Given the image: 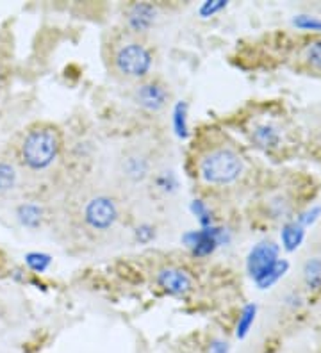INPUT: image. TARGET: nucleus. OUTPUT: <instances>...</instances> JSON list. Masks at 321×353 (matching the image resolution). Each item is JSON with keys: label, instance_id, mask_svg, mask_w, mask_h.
<instances>
[{"label": "nucleus", "instance_id": "obj_25", "mask_svg": "<svg viewBox=\"0 0 321 353\" xmlns=\"http://www.w3.org/2000/svg\"><path fill=\"white\" fill-rule=\"evenodd\" d=\"M228 346L227 343H223V341H213L209 346V353H227Z\"/></svg>", "mask_w": 321, "mask_h": 353}, {"label": "nucleus", "instance_id": "obj_15", "mask_svg": "<svg viewBox=\"0 0 321 353\" xmlns=\"http://www.w3.org/2000/svg\"><path fill=\"white\" fill-rule=\"evenodd\" d=\"M148 173V163L139 155L125 159V175L133 181H143Z\"/></svg>", "mask_w": 321, "mask_h": 353}, {"label": "nucleus", "instance_id": "obj_21", "mask_svg": "<svg viewBox=\"0 0 321 353\" xmlns=\"http://www.w3.org/2000/svg\"><path fill=\"white\" fill-rule=\"evenodd\" d=\"M293 23L304 30H321V20L316 17H309V14H298L293 18Z\"/></svg>", "mask_w": 321, "mask_h": 353}, {"label": "nucleus", "instance_id": "obj_13", "mask_svg": "<svg viewBox=\"0 0 321 353\" xmlns=\"http://www.w3.org/2000/svg\"><path fill=\"white\" fill-rule=\"evenodd\" d=\"M304 282L311 291L321 289V259L314 257L304 266Z\"/></svg>", "mask_w": 321, "mask_h": 353}, {"label": "nucleus", "instance_id": "obj_10", "mask_svg": "<svg viewBox=\"0 0 321 353\" xmlns=\"http://www.w3.org/2000/svg\"><path fill=\"white\" fill-rule=\"evenodd\" d=\"M280 237H282V245L287 252H295L305 237L304 227L298 223V221H289L282 227V232H280Z\"/></svg>", "mask_w": 321, "mask_h": 353}, {"label": "nucleus", "instance_id": "obj_7", "mask_svg": "<svg viewBox=\"0 0 321 353\" xmlns=\"http://www.w3.org/2000/svg\"><path fill=\"white\" fill-rule=\"evenodd\" d=\"M182 241L193 254L198 257H206L225 241V232H223V228L211 225V227H202L200 230H191V232L184 234Z\"/></svg>", "mask_w": 321, "mask_h": 353}, {"label": "nucleus", "instance_id": "obj_20", "mask_svg": "<svg viewBox=\"0 0 321 353\" xmlns=\"http://www.w3.org/2000/svg\"><path fill=\"white\" fill-rule=\"evenodd\" d=\"M191 211H193V214L198 218V221H200L202 227H211V225H213V218H211L209 207L202 202V200H193Z\"/></svg>", "mask_w": 321, "mask_h": 353}, {"label": "nucleus", "instance_id": "obj_9", "mask_svg": "<svg viewBox=\"0 0 321 353\" xmlns=\"http://www.w3.org/2000/svg\"><path fill=\"white\" fill-rule=\"evenodd\" d=\"M159 11L154 4L148 2H136L127 11V26L134 34H146L155 26Z\"/></svg>", "mask_w": 321, "mask_h": 353}, {"label": "nucleus", "instance_id": "obj_23", "mask_svg": "<svg viewBox=\"0 0 321 353\" xmlns=\"http://www.w3.org/2000/svg\"><path fill=\"white\" fill-rule=\"evenodd\" d=\"M320 216H321V205L313 207L311 211L304 212V214L300 216V218H298V223L305 228V227H309V225H313L314 221H316L318 218H320Z\"/></svg>", "mask_w": 321, "mask_h": 353}, {"label": "nucleus", "instance_id": "obj_26", "mask_svg": "<svg viewBox=\"0 0 321 353\" xmlns=\"http://www.w3.org/2000/svg\"><path fill=\"white\" fill-rule=\"evenodd\" d=\"M6 82V70L0 66V90H2V86H4Z\"/></svg>", "mask_w": 321, "mask_h": 353}, {"label": "nucleus", "instance_id": "obj_17", "mask_svg": "<svg viewBox=\"0 0 321 353\" xmlns=\"http://www.w3.org/2000/svg\"><path fill=\"white\" fill-rule=\"evenodd\" d=\"M255 314H257V307L253 305V303H249V305L243 309V312H241L240 316V323H237V332H235L240 339H243V337L250 332L253 321H255Z\"/></svg>", "mask_w": 321, "mask_h": 353}, {"label": "nucleus", "instance_id": "obj_16", "mask_svg": "<svg viewBox=\"0 0 321 353\" xmlns=\"http://www.w3.org/2000/svg\"><path fill=\"white\" fill-rule=\"evenodd\" d=\"M17 170H14L13 164L9 163H0V194H6L13 190L17 185Z\"/></svg>", "mask_w": 321, "mask_h": 353}, {"label": "nucleus", "instance_id": "obj_1", "mask_svg": "<svg viewBox=\"0 0 321 353\" xmlns=\"http://www.w3.org/2000/svg\"><path fill=\"white\" fill-rule=\"evenodd\" d=\"M61 147H63V139L56 125L36 123L21 139L20 159L32 172H41L54 164Z\"/></svg>", "mask_w": 321, "mask_h": 353}, {"label": "nucleus", "instance_id": "obj_14", "mask_svg": "<svg viewBox=\"0 0 321 353\" xmlns=\"http://www.w3.org/2000/svg\"><path fill=\"white\" fill-rule=\"evenodd\" d=\"M17 216L23 227L35 228L41 221V209L38 205H35V203H23V205L18 207Z\"/></svg>", "mask_w": 321, "mask_h": 353}, {"label": "nucleus", "instance_id": "obj_2", "mask_svg": "<svg viewBox=\"0 0 321 353\" xmlns=\"http://www.w3.org/2000/svg\"><path fill=\"white\" fill-rule=\"evenodd\" d=\"M246 270L259 288L268 289L286 275L289 263L278 259V245L273 241H261L250 250L246 257Z\"/></svg>", "mask_w": 321, "mask_h": 353}, {"label": "nucleus", "instance_id": "obj_8", "mask_svg": "<svg viewBox=\"0 0 321 353\" xmlns=\"http://www.w3.org/2000/svg\"><path fill=\"white\" fill-rule=\"evenodd\" d=\"M157 284L171 296H186L193 289V280L188 272L168 266L157 272Z\"/></svg>", "mask_w": 321, "mask_h": 353}, {"label": "nucleus", "instance_id": "obj_6", "mask_svg": "<svg viewBox=\"0 0 321 353\" xmlns=\"http://www.w3.org/2000/svg\"><path fill=\"white\" fill-rule=\"evenodd\" d=\"M168 100H170L168 86L161 81H155V79L142 82L134 90V102L148 112L163 111L168 105Z\"/></svg>", "mask_w": 321, "mask_h": 353}, {"label": "nucleus", "instance_id": "obj_12", "mask_svg": "<svg viewBox=\"0 0 321 353\" xmlns=\"http://www.w3.org/2000/svg\"><path fill=\"white\" fill-rule=\"evenodd\" d=\"M253 141L262 148H275L280 143V134H278L277 127L264 123L253 130Z\"/></svg>", "mask_w": 321, "mask_h": 353}, {"label": "nucleus", "instance_id": "obj_4", "mask_svg": "<svg viewBox=\"0 0 321 353\" xmlns=\"http://www.w3.org/2000/svg\"><path fill=\"white\" fill-rule=\"evenodd\" d=\"M154 65L152 52L139 41H127L115 54V68L128 79H145Z\"/></svg>", "mask_w": 321, "mask_h": 353}, {"label": "nucleus", "instance_id": "obj_19", "mask_svg": "<svg viewBox=\"0 0 321 353\" xmlns=\"http://www.w3.org/2000/svg\"><path fill=\"white\" fill-rule=\"evenodd\" d=\"M173 127H175L177 136L186 138L188 134V112H186V103L179 102L173 111Z\"/></svg>", "mask_w": 321, "mask_h": 353}, {"label": "nucleus", "instance_id": "obj_24", "mask_svg": "<svg viewBox=\"0 0 321 353\" xmlns=\"http://www.w3.org/2000/svg\"><path fill=\"white\" fill-rule=\"evenodd\" d=\"M152 237H154V228L150 227V225H142V227H137V230H136L137 241L148 243V241H152Z\"/></svg>", "mask_w": 321, "mask_h": 353}, {"label": "nucleus", "instance_id": "obj_18", "mask_svg": "<svg viewBox=\"0 0 321 353\" xmlns=\"http://www.w3.org/2000/svg\"><path fill=\"white\" fill-rule=\"evenodd\" d=\"M26 263L32 272L43 273L52 264V259L50 255L41 254V252H30V254L26 255Z\"/></svg>", "mask_w": 321, "mask_h": 353}, {"label": "nucleus", "instance_id": "obj_5", "mask_svg": "<svg viewBox=\"0 0 321 353\" xmlns=\"http://www.w3.org/2000/svg\"><path fill=\"white\" fill-rule=\"evenodd\" d=\"M118 205L111 196L100 194L95 196L84 207V221L93 230H109L118 220Z\"/></svg>", "mask_w": 321, "mask_h": 353}, {"label": "nucleus", "instance_id": "obj_3", "mask_svg": "<svg viewBox=\"0 0 321 353\" xmlns=\"http://www.w3.org/2000/svg\"><path fill=\"white\" fill-rule=\"evenodd\" d=\"M243 173V161L231 148H216L200 161V176L207 184H232Z\"/></svg>", "mask_w": 321, "mask_h": 353}, {"label": "nucleus", "instance_id": "obj_11", "mask_svg": "<svg viewBox=\"0 0 321 353\" xmlns=\"http://www.w3.org/2000/svg\"><path fill=\"white\" fill-rule=\"evenodd\" d=\"M300 59L313 72L321 74V39H311L300 50Z\"/></svg>", "mask_w": 321, "mask_h": 353}, {"label": "nucleus", "instance_id": "obj_22", "mask_svg": "<svg viewBox=\"0 0 321 353\" xmlns=\"http://www.w3.org/2000/svg\"><path fill=\"white\" fill-rule=\"evenodd\" d=\"M227 8V2L225 0H213V2H206V4L200 8V14L204 18H209L213 14L220 13L222 9Z\"/></svg>", "mask_w": 321, "mask_h": 353}]
</instances>
